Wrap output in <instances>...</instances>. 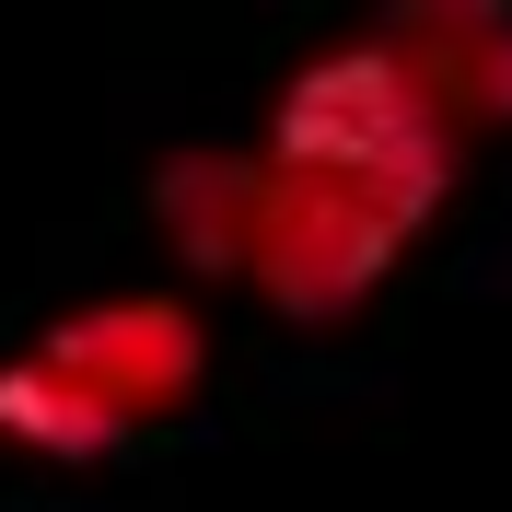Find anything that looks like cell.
Masks as SVG:
<instances>
[{
    "label": "cell",
    "instance_id": "3",
    "mask_svg": "<svg viewBox=\"0 0 512 512\" xmlns=\"http://www.w3.org/2000/svg\"><path fill=\"white\" fill-rule=\"evenodd\" d=\"M198 373H210V326L187 291H105L0 361V443L35 466H94L163 431L198 396Z\"/></svg>",
    "mask_w": 512,
    "mask_h": 512
},
{
    "label": "cell",
    "instance_id": "1",
    "mask_svg": "<svg viewBox=\"0 0 512 512\" xmlns=\"http://www.w3.org/2000/svg\"><path fill=\"white\" fill-rule=\"evenodd\" d=\"M489 128H512V12L408 0V12H384V24L338 35L326 59L291 70L268 140L443 222L454 175H466V152Z\"/></svg>",
    "mask_w": 512,
    "mask_h": 512
},
{
    "label": "cell",
    "instance_id": "2",
    "mask_svg": "<svg viewBox=\"0 0 512 512\" xmlns=\"http://www.w3.org/2000/svg\"><path fill=\"white\" fill-rule=\"evenodd\" d=\"M152 222L198 280H245L256 303L326 326L384 291V268L431 233V210L361 187L338 163H303L280 140H198L152 175Z\"/></svg>",
    "mask_w": 512,
    "mask_h": 512
}]
</instances>
